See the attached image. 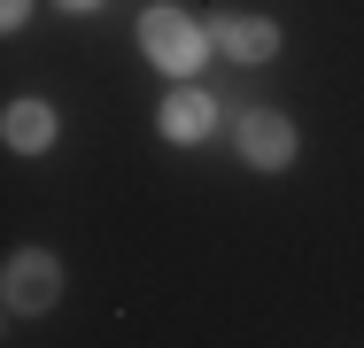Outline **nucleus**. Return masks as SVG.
I'll use <instances>...</instances> for the list:
<instances>
[{"instance_id": "39448f33", "label": "nucleus", "mask_w": 364, "mask_h": 348, "mask_svg": "<svg viewBox=\"0 0 364 348\" xmlns=\"http://www.w3.org/2000/svg\"><path fill=\"white\" fill-rule=\"evenodd\" d=\"M225 124V109H218V93L194 77V85H171L163 101H155V132L171 139V147H202V139Z\"/></svg>"}, {"instance_id": "f03ea898", "label": "nucleus", "mask_w": 364, "mask_h": 348, "mask_svg": "<svg viewBox=\"0 0 364 348\" xmlns=\"http://www.w3.org/2000/svg\"><path fill=\"white\" fill-rule=\"evenodd\" d=\"M0 310H8V317H47V310H63V263H55V248H16V256L0 263Z\"/></svg>"}, {"instance_id": "0eeeda50", "label": "nucleus", "mask_w": 364, "mask_h": 348, "mask_svg": "<svg viewBox=\"0 0 364 348\" xmlns=\"http://www.w3.org/2000/svg\"><path fill=\"white\" fill-rule=\"evenodd\" d=\"M31 8H39V0H0V31H23V23H31Z\"/></svg>"}, {"instance_id": "f257e3e1", "label": "nucleus", "mask_w": 364, "mask_h": 348, "mask_svg": "<svg viewBox=\"0 0 364 348\" xmlns=\"http://www.w3.org/2000/svg\"><path fill=\"white\" fill-rule=\"evenodd\" d=\"M132 39H140V55L163 70L171 85H194V77H202V62L218 55V47H210V23H202V16H186V8H171V0L140 8Z\"/></svg>"}, {"instance_id": "6e6552de", "label": "nucleus", "mask_w": 364, "mask_h": 348, "mask_svg": "<svg viewBox=\"0 0 364 348\" xmlns=\"http://www.w3.org/2000/svg\"><path fill=\"white\" fill-rule=\"evenodd\" d=\"M55 8H70V16H93V8H101V0H55Z\"/></svg>"}, {"instance_id": "423d86ee", "label": "nucleus", "mask_w": 364, "mask_h": 348, "mask_svg": "<svg viewBox=\"0 0 364 348\" xmlns=\"http://www.w3.org/2000/svg\"><path fill=\"white\" fill-rule=\"evenodd\" d=\"M0 139H8V155H47V147L63 139V109L39 101V93H16V101L0 109Z\"/></svg>"}, {"instance_id": "20e7f679", "label": "nucleus", "mask_w": 364, "mask_h": 348, "mask_svg": "<svg viewBox=\"0 0 364 348\" xmlns=\"http://www.w3.org/2000/svg\"><path fill=\"white\" fill-rule=\"evenodd\" d=\"M210 23V47H218L232 70H264L279 55V23L272 16H248V8H218V16H202Z\"/></svg>"}, {"instance_id": "7ed1b4c3", "label": "nucleus", "mask_w": 364, "mask_h": 348, "mask_svg": "<svg viewBox=\"0 0 364 348\" xmlns=\"http://www.w3.org/2000/svg\"><path fill=\"white\" fill-rule=\"evenodd\" d=\"M232 147H240V163L248 170H287L294 155H302V124H294L287 109H240L232 116Z\"/></svg>"}]
</instances>
